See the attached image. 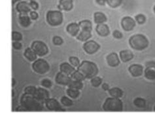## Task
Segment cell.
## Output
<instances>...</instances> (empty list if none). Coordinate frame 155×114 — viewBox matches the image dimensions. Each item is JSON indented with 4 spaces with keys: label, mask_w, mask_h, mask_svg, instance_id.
<instances>
[{
    "label": "cell",
    "mask_w": 155,
    "mask_h": 114,
    "mask_svg": "<svg viewBox=\"0 0 155 114\" xmlns=\"http://www.w3.org/2000/svg\"><path fill=\"white\" fill-rule=\"evenodd\" d=\"M75 70V68L70 63L63 62L60 65V71L68 75H71Z\"/></svg>",
    "instance_id": "cell-18"
},
{
    "label": "cell",
    "mask_w": 155,
    "mask_h": 114,
    "mask_svg": "<svg viewBox=\"0 0 155 114\" xmlns=\"http://www.w3.org/2000/svg\"><path fill=\"white\" fill-rule=\"evenodd\" d=\"M96 31L97 34L101 37H107L110 34V30L109 26L104 23L97 24L96 27Z\"/></svg>",
    "instance_id": "cell-17"
},
{
    "label": "cell",
    "mask_w": 155,
    "mask_h": 114,
    "mask_svg": "<svg viewBox=\"0 0 155 114\" xmlns=\"http://www.w3.org/2000/svg\"><path fill=\"white\" fill-rule=\"evenodd\" d=\"M149 40L145 35L143 34H136L129 39V45L133 49L143 51L149 46Z\"/></svg>",
    "instance_id": "cell-3"
},
{
    "label": "cell",
    "mask_w": 155,
    "mask_h": 114,
    "mask_svg": "<svg viewBox=\"0 0 155 114\" xmlns=\"http://www.w3.org/2000/svg\"><path fill=\"white\" fill-rule=\"evenodd\" d=\"M113 36L114 38L117 39H122V38H123V35H122V32H120L119 30H115L113 31Z\"/></svg>",
    "instance_id": "cell-41"
},
{
    "label": "cell",
    "mask_w": 155,
    "mask_h": 114,
    "mask_svg": "<svg viewBox=\"0 0 155 114\" xmlns=\"http://www.w3.org/2000/svg\"><path fill=\"white\" fill-rule=\"evenodd\" d=\"M30 1H31V0H30Z\"/></svg>",
    "instance_id": "cell-52"
},
{
    "label": "cell",
    "mask_w": 155,
    "mask_h": 114,
    "mask_svg": "<svg viewBox=\"0 0 155 114\" xmlns=\"http://www.w3.org/2000/svg\"><path fill=\"white\" fill-rule=\"evenodd\" d=\"M103 109L105 112H121L123 110V103L119 98H107L103 104Z\"/></svg>",
    "instance_id": "cell-4"
},
{
    "label": "cell",
    "mask_w": 155,
    "mask_h": 114,
    "mask_svg": "<svg viewBox=\"0 0 155 114\" xmlns=\"http://www.w3.org/2000/svg\"><path fill=\"white\" fill-rule=\"evenodd\" d=\"M128 71L130 72V74L134 77H137L142 75V74H143V67L141 64H132L131 66L128 68Z\"/></svg>",
    "instance_id": "cell-14"
},
{
    "label": "cell",
    "mask_w": 155,
    "mask_h": 114,
    "mask_svg": "<svg viewBox=\"0 0 155 114\" xmlns=\"http://www.w3.org/2000/svg\"><path fill=\"white\" fill-rule=\"evenodd\" d=\"M69 62L75 68H78L79 65L81 64L80 60L77 58V56H70L69 58Z\"/></svg>",
    "instance_id": "cell-36"
},
{
    "label": "cell",
    "mask_w": 155,
    "mask_h": 114,
    "mask_svg": "<svg viewBox=\"0 0 155 114\" xmlns=\"http://www.w3.org/2000/svg\"><path fill=\"white\" fill-rule=\"evenodd\" d=\"M108 92L111 96L114 98H119V99L123 96L124 93L123 91L119 87H113L111 89H109Z\"/></svg>",
    "instance_id": "cell-26"
},
{
    "label": "cell",
    "mask_w": 155,
    "mask_h": 114,
    "mask_svg": "<svg viewBox=\"0 0 155 114\" xmlns=\"http://www.w3.org/2000/svg\"><path fill=\"white\" fill-rule=\"evenodd\" d=\"M58 9L60 11H69L73 7V0H60Z\"/></svg>",
    "instance_id": "cell-20"
},
{
    "label": "cell",
    "mask_w": 155,
    "mask_h": 114,
    "mask_svg": "<svg viewBox=\"0 0 155 114\" xmlns=\"http://www.w3.org/2000/svg\"><path fill=\"white\" fill-rule=\"evenodd\" d=\"M154 110L155 111V106H154Z\"/></svg>",
    "instance_id": "cell-51"
},
{
    "label": "cell",
    "mask_w": 155,
    "mask_h": 114,
    "mask_svg": "<svg viewBox=\"0 0 155 114\" xmlns=\"http://www.w3.org/2000/svg\"><path fill=\"white\" fill-rule=\"evenodd\" d=\"M22 34L19 32L13 31L12 32V41L13 42H20L22 40Z\"/></svg>",
    "instance_id": "cell-35"
},
{
    "label": "cell",
    "mask_w": 155,
    "mask_h": 114,
    "mask_svg": "<svg viewBox=\"0 0 155 114\" xmlns=\"http://www.w3.org/2000/svg\"><path fill=\"white\" fill-rule=\"evenodd\" d=\"M45 104L46 108L50 111L60 112L65 110L64 109L62 108L59 102L55 99H51V98H49V99L45 101Z\"/></svg>",
    "instance_id": "cell-9"
},
{
    "label": "cell",
    "mask_w": 155,
    "mask_h": 114,
    "mask_svg": "<svg viewBox=\"0 0 155 114\" xmlns=\"http://www.w3.org/2000/svg\"><path fill=\"white\" fill-rule=\"evenodd\" d=\"M31 8L30 5V2L26 1L18 2L17 5H16V10L19 13H30Z\"/></svg>",
    "instance_id": "cell-15"
},
{
    "label": "cell",
    "mask_w": 155,
    "mask_h": 114,
    "mask_svg": "<svg viewBox=\"0 0 155 114\" xmlns=\"http://www.w3.org/2000/svg\"><path fill=\"white\" fill-rule=\"evenodd\" d=\"M121 26L122 29L126 32L132 31L136 26V20L131 17L126 16L122 18L121 20Z\"/></svg>",
    "instance_id": "cell-10"
},
{
    "label": "cell",
    "mask_w": 155,
    "mask_h": 114,
    "mask_svg": "<svg viewBox=\"0 0 155 114\" xmlns=\"http://www.w3.org/2000/svg\"><path fill=\"white\" fill-rule=\"evenodd\" d=\"M70 76H71V78L72 79L77 80V81H83L85 79H86L84 77V76L82 74V73L80 72L78 70H76Z\"/></svg>",
    "instance_id": "cell-31"
},
{
    "label": "cell",
    "mask_w": 155,
    "mask_h": 114,
    "mask_svg": "<svg viewBox=\"0 0 155 114\" xmlns=\"http://www.w3.org/2000/svg\"><path fill=\"white\" fill-rule=\"evenodd\" d=\"M63 14L61 11L51 10L47 11L46 20L51 26H58L63 22Z\"/></svg>",
    "instance_id": "cell-5"
},
{
    "label": "cell",
    "mask_w": 155,
    "mask_h": 114,
    "mask_svg": "<svg viewBox=\"0 0 155 114\" xmlns=\"http://www.w3.org/2000/svg\"><path fill=\"white\" fill-rule=\"evenodd\" d=\"M20 102L26 109L27 112H39L43 109V103L39 101L34 96L26 93L22 95Z\"/></svg>",
    "instance_id": "cell-1"
},
{
    "label": "cell",
    "mask_w": 155,
    "mask_h": 114,
    "mask_svg": "<svg viewBox=\"0 0 155 114\" xmlns=\"http://www.w3.org/2000/svg\"><path fill=\"white\" fill-rule=\"evenodd\" d=\"M134 104L137 108H143L146 106V101L144 99H143V98L137 97L134 100Z\"/></svg>",
    "instance_id": "cell-30"
},
{
    "label": "cell",
    "mask_w": 155,
    "mask_h": 114,
    "mask_svg": "<svg viewBox=\"0 0 155 114\" xmlns=\"http://www.w3.org/2000/svg\"><path fill=\"white\" fill-rule=\"evenodd\" d=\"M94 22L97 24H103L105 22H107V18L106 17V15L102 13V12H96L94 14Z\"/></svg>",
    "instance_id": "cell-24"
},
{
    "label": "cell",
    "mask_w": 155,
    "mask_h": 114,
    "mask_svg": "<svg viewBox=\"0 0 155 114\" xmlns=\"http://www.w3.org/2000/svg\"><path fill=\"white\" fill-rule=\"evenodd\" d=\"M101 87L105 91H108L109 90V85L107 83H104L103 84H101Z\"/></svg>",
    "instance_id": "cell-47"
},
{
    "label": "cell",
    "mask_w": 155,
    "mask_h": 114,
    "mask_svg": "<svg viewBox=\"0 0 155 114\" xmlns=\"http://www.w3.org/2000/svg\"><path fill=\"white\" fill-rule=\"evenodd\" d=\"M24 56L25 58L30 62H34L35 60L38 59V55L32 49L31 47H27L24 52Z\"/></svg>",
    "instance_id": "cell-22"
},
{
    "label": "cell",
    "mask_w": 155,
    "mask_h": 114,
    "mask_svg": "<svg viewBox=\"0 0 155 114\" xmlns=\"http://www.w3.org/2000/svg\"><path fill=\"white\" fill-rule=\"evenodd\" d=\"M66 93L69 97H70L71 99H76L80 95V91L77 89L69 88L66 90Z\"/></svg>",
    "instance_id": "cell-28"
},
{
    "label": "cell",
    "mask_w": 155,
    "mask_h": 114,
    "mask_svg": "<svg viewBox=\"0 0 155 114\" xmlns=\"http://www.w3.org/2000/svg\"><path fill=\"white\" fill-rule=\"evenodd\" d=\"M31 18L28 13H20L18 17V22L21 26L24 28H28L31 24Z\"/></svg>",
    "instance_id": "cell-19"
},
{
    "label": "cell",
    "mask_w": 155,
    "mask_h": 114,
    "mask_svg": "<svg viewBox=\"0 0 155 114\" xmlns=\"http://www.w3.org/2000/svg\"><path fill=\"white\" fill-rule=\"evenodd\" d=\"M107 4L111 8H117L121 5L123 0H106Z\"/></svg>",
    "instance_id": "cell-34"
},
{
    "label": "cell",
    "mask_w": 155,
    "mask_h": 114,
    "mask_svg": "<svg viewBox=\"0 0 155 114\" xmlns=\"http://www.w3.org/2000/svg\"><path fill=\"white\" fill-rule=\"evenodd\" d=\"M71 78L70 75H68L66 74H64L62 72H58L55 77V81L57 84L64 86H68V85L70 83Z\"/></svg>",
    "instance_id": "cell-11"
},
{
    "label": "cell",
    "mask_w": 155,
    "mask_h": 114,
    "mask_svg": "<svg viewBox=\"0 0 155 114\" xmlns=\"http://www.w3.org/2000/svg\"><path fill=\"white\" fill-rule=\"evenodd\" d=\"M68 87L69 88H72V89H77V90H81V89H82L83 88V81L71 79L70 83L68 85Z\"/></svg>",
    "instance_id": "cell-29"
},
{
    "label": "cell",
    "mask_w": 155,
    "mask_h": 114,
    "mask_svg": "<svg viewBox=\"0 0 155 114\" xmlns=\"http://www.w3.org/2000/svg\"><path fill=\"white\" fill-rule=\"evenodd\" d=\"M145 77L149 80H155V67L148 66L144 71Z\"/></svg>",
    "instance_id": "cell-25"
},
{
    "label": "cell",
    "mask_w": 155,
    "mask_h": 114,
    "mask_svg": "<svg viewBox=\"0 0 155 114\" xmlns=\"http://www.w3.org/2000/svg\"><path fill=\"white\" fill-rule=\"evenodd\" d=\"M96 3L98 4L99 5L104 6L106 3H107V1L106 0H96Z\"/></svg>",
    "instance_id": "cell-46"
},
{
    "label": "cell",
    "mask_w": 155,
    "mask_h": 114,
    "mask_svg": "<svg viewBox=\"0 0 155 114\" xmlns=\"http://www.w3.org/2000/svg\"><path fill=\"white\" fill-rule=\"evenodd\" d=\"M92 37V31L88 30H81L79 34L76 36L77 39L81 41L82 42H87L89 39H91Z\"/></svg>",
    "instance_id": "cell-23"
},
{
    "label": "cell",
    "mask_w": 155,
    "mask_h": 114,
    "mask_svg": "<svg viewBox=\"0 0 155 114\" xmlns=\"http://www.w3.org/2000/svg\"><path fill=\"white\" fill-rule=\"evenodd\" d=\"M15 85V78H12V87H14Z\"/></svg>",
    "instance_id": "cell-48"
},
{
    "label": "cell",
    "mask_w": 155,
    "mask_h": 114,
    "mask_svg": "<svg viewBox=\"0 0 155 114\" xmlns=\"http://www.w3.org/2000/svg\"><path fill=\"white\" fill-rule=\"evenodd\" d=\"M30 5L31 9L34 11H36L39 9V3L35 0H31V1H30Z\"/></svg>",
    "instance_id": "cell-42"
},
{
    "label": "cell",
    "mask_w": 155,
    "mask_h": 114,
    "mask_svg": "<svg viewBox=\"0 0 155 114\" xmlns=\"http://www.w3.org/2000/svg\"><path fill=\"white\" fill-rule=\"evenodd\" d=\"M37 89H38V88H36L35 86H28L24 89V93L34 96L37 91Z\"/></svg>",
    "instance_id": "cell-38"
},
{
    "label": "cell",
    "mask_w": 155,
    "mask_h": 114,
    "mask_svg": "<svg viewBox=\"0 0 155 114\" xmlns=\"http://www.w3.org/2000/svg\"><path fill=\"white\" fill-rule=\"evenodd\" d=\"M30 17L31 20H35L39 18V15L35 11H31L30 13Z\"/></svg>",
    "instance_id": "cell-44"
},
{
    "label": "cell",
    "mask_w": 155,
    "mask_h": 114,
    "mask_svg": "<svg viewBox=\"0 0 155 114\" xmlns=\"http://www.w3.org/2000/svg\"><path fill=\"white\" fill-rule=\"evenodd\" d=\"M20 1H22V0H12V4H13V5H14V4H15L16 2H20Z\"/></svg>",
    "instance_id": "cell-49"
},
{
    "label": "cell",
    "mask_w": 155,
    "mask_h": 114,
    "mask_svg": "<svg viewBox=\"0 0 155 114\" xmlns=\"http://www.w3.org/2000/svg\"><path fill=\"white\" fill-rule=\"evenodd\" d=\"M50 65L43 59H38L32 64V69L38 74L43 75L50 70Z\"/></svg>",
    "instance_id": "cell-6"
},
{
    "label": "cell",
    "mask_w": 155,
    "mask_h": 114,
    "mask_svg": "<svg viewBox=\"0 0 155 114\" xmlns=\"http://www.w3.org/2000/svg\"><path fill=\"white\" fill-rule=\"evenodd\" d=\"M80 26L79 23L71 22L66 27V31L69 34H70L73 37H76L79 34L80 32Z\"/></svg>",
    "instance_id": "cell-16"
},
{
    "label": "cell",
    "mask_w": 155,
    "mask_h": 114,
    "mask_svg": "<svg viewBox=\"0 0 155 114\" xmlns=\"http://www.w3.org/2000/svg\"><path fill=\"white\" fill-rule=\"evenodd\" d=\"M15 111L16 112H27L26 109L24 108L23 106H22L21 104H20L19 106H18L17 108L15 109Z\"/></svg>",
    "instance_id": "cell-45"
},
{
    "label": "cell",
    "mask_w": 155,
    "mask_h": 114,
    "mask_svg": "<svg viewBox=\"0 0 155 114\" xmlns=\"http://www.w3.org/2000/svg\"><path fill=\"white\" fill-rule=\"evenodd\" d=\"M83 50L88 55L95 54L96 52L99 51L100 45L99 43L94 40H88L85 42L83 45Z\"/></svg>",
    "instance_id": "cell-8"
},
{
    "label": "cell",
    "mask_w": 155,
    "mask_h": 114,
    "mask_svg": "<svg viewBox=\"0 0 155 114\" xmlns=\"http://www.w3.org/2000/svg\"><path fill=\"white\" fill-rule=\"evenodd\" d=\"M52 43L56 46H60L63 44L64 40L60 36L55 35L52 38Z\"/></svg>",
    "instance_id": "cell-37"
},
{
    "label": "cell",
    "mask_w": 155,
    "mask_h": 114,
    "mask_svg": "<svg viewBox=\"0 0 155 114\" xmlns=\"http://www.w3.org/2000/svg\"><path fill=\"white\" fill-rule=\"evenodd\" d=\"M102 81H103L102 79H101L100 77L96 75L95 77H92L91 79V83L94 87H98L101 84H102Z\"/></svg>",
    "instance_id": "cell-33"
},
{
    "label": "cell",
    "mask_w": 155,
    "mask_h": 114,
    "mask_svg": "<svg viewBox=\"0 0 155 114\" xmlns=\"http://www.w3.org/2000/svg\"><path fill=\"white\" fill-rule=\"evenodd\" d=\"M12 46L16 50H20L22 48V44L20 42H13Z\"/></svg>",
    "instance_id": "cell-43"
},
{
    "label": "cell",
    "mask_w": 155,
    "mask_h": 114,
    "mask_svg": "<svg viewBox=\"0 0 155 114\" xmlns=\"http://www.w3.org/2000/svg\"><path fill=\"white\" fill-rule=\"evenodd\" d=\"M61 104H62L64 106L66 107H70L73 104V100L71 99L70 97H68L66 96H63L60 99Z\"/></svg>",
    "instance_id": "cell-32"
},
{
    "label": "cell",
    "mask_w": 155,
    "mask_h": 114,
    "mask_svg": "<svg viewBox=\"0 0 155 114\" xmlns=\"http://www.w3.org/2000/svg\"><path fill=\"white\" fill-rule=\"evenodd\" d=\"M134 53L130 50H122L119 52L120 59L123 62H129L134 58Z\"/></svg>",
    "instance_id": "cell-21"
},
{
    "label": "cell",
    "mask_w": 155,
    "mask_h": 114,
    "mask_svg": "<svg viewBox=\"0 0 155 114\" xmlns=\"http://www.w3.org/2000/svg\"><path fill=\"white\" fill-rule=\"evenodd\" d=\"M107 64L109 66L115 68L117 67L120 64V57L116 52H113L109 54L106 58Z\"/></svg>",
    "instance_id": "cell-13"
},
{
    "label": "cell",
    "mask_w": 155,
    "mask_h": 114,
    "mask_svg": "<svg viewBox=\"0 0 155 114\" xmlns=\"http://www.w3.org/2000/svg\"><path fill=\"white\" fill-rule=\"evenodd\" d=\"M86 79H92L97 75L99 72L98 67L93 62L88 60H83L81 62L79 66L77 68Z\"/></svg>",
    "instance_id": "cell-2"
},
{
    "label": "cell",
    "mask_w": 155,
    "mask_h": 114,
    "mask_svg": "<svg viewBox=\"0 0 155 114\" xmlns=\"http://www.w3.org/2000/svg\"><path fill=\"white\" fill-rule=\"evenodd\" d=\"M34 96L38 99L39 101L41 102L42 103H45V101L50 98V94L45 88L39 87L37 89V91Z\"/></svg>",
    "instance_id": "cell-12"
},
{
    "label": "cell",
    "mask_w": 155,
    "mask_h": 114,
    "mask_svg": "<svg viewBox=\"0 0 155 114\" xmlns=\"http://www.w3.org/2000/svg\"><path fill=\"white\" fill-rule=\"evenodd\" d=\"M79 25L81 30H92V24L89 20H83L79 22Z\"/></svg>",
    "instance_id": "cell-27"
},
{
    "label": "cell",
    "mask_w": 155,
    "mask_h": 114,
    "mask_svg": "<svg viewBox=\"0 0 155 114\" xmlns=\"http://www.w3.org/2000/svg\"><path fill=\"white\" fill-rule=\"evenodd\" d=\"M41 86L45 89H50L52 86V82L48 79H44L41 81Z\"/></svg>",
    "instance_id": "cell-40"
},
{
    "label": "cell",
    "mask_w": 155,
    "mask_h": 114,
    "mask_svg": "<svg viewBox=\"0 0 155 114\" xmlns=\"http://www.w3.org/2000/svg\"><path fill=\"white\" fill-rule=\"evenodd\" d=\"M31 47L32 49L37 54L38 56L42 57L45 56L48 52V48L45 43L42 41H34L31 45Z\"/></svg>",
    "instance_id": "cell-7"
},
{
    "label": "cell",
    "mask_w": 155,
    "mask_h": 114,
    "mask_svg": "<svg viewBox=\"0 0 155 114\" xmlns=\"http://www.w3.org/2000/svg\"><path fill=\"white\" fill-rule=\"evenodd\" d=\"M153 11H154V13H155V5H154V7H153Z\"/></svg>",
    "instance_id": "cell-50"
},
{
    "label": "cell",
    "mask_w": 155,
    "mask_h": 114,
    "mask_svg": "<svg viewBox=\"0 0 155 114\" xmlns=\"http://www.w3.org/2000/svg\"><path fill=\"white\" fill-rule=\"evenodd\" d=\"M135 20L139 24H143L146 22V17L143 14H138L135 17Z\"/></svg>",
    "instance_id": "cell-39"
}]
</instances>
